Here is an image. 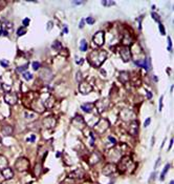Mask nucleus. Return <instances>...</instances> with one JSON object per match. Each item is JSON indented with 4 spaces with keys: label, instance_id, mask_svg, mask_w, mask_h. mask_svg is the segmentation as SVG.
Instances as JSON below:
<instances>
[{
    "label": "nucleus",
    "instance_id": "obj_1",
    "mask_svg": "<svg viewBox=\"0 0 174 184\" xmlns=\"http://www.w3.org/2000/svg\"><path fill=\"white\" fill-rule=\"evenodd\" d=\"M107 58V52L104 50H95L88 55L89 63L93 67H100Z\"/></svg>",
    "mask_w": 174,
    "mask_h": 184
},
{
    "label": "nucleus",
    "instance_id": "obj_2",
    "mask_svg": "<svg viewBox=\"0 0 174 184\" xmlns=\"http://www.w3.org/2000/svg\"><path fill=\"white\" fill-rule=\"evenodd\" d=\"M109 125H110L109 124V121L107 120V119L102 118V119H100L99 122L95 124L93 130H95L98 134H103V133H105L107 130H108Z\"/></svg>",
    "mask_w": 174,
    "mask_h": 184
},
{
    "label": "nucleus",
    "instance_id": "obj_3",
    "mask_svg": "<svg viewBox=\"0 0 174 184\" xmlns=\"http://www.w3.org/2000/svg\"><path fill=\"white\" fill-rule=\"evenodd\" d=\"M30 167V161L24 157H21L19 159H17V161L15 162V168L18 172H25Z\"/></svg>",
    "mask_w": 174,
    "mask_h": 184
},
{
    "label": "nucleus",
    "instance_id": "obj_4",
    "mask_svg": "<svg viewBox=\"0 0 174 184\" xmlns=\"http://www.w3.org/2000/svg\"><path fill=\"white\" fill-rule=\"evenodd\" d=\"M120 118L122 119L123 121H133L134 118H135V114L134 111L130 108H123L122 111H120Z\"/></svg>",
    "mask_w": 174,
    "mask_h": 184
},
{
    "label": "nucleus",
    "instance_id": "obj_5",
    "mask_svg": "<svg viewBox=\"0 0 174 184\" xmlns=\"http://www.w3.org/2000/svg\"><path fill=\"white\" fill-rule=\"evenodd\" d=\"M4 101L9 105H15L18 102V96L15 92H7L4 94Z\"/></svg>",
    "mask_w": 174,
    "mask_h": 184
},
{
    "label": "nucleus",
    "instance_id": "obj_6",
    "mask_svg": "<svg viewBox=\"0 0 174 184\" xmlns=\"http://www.w3.org/2000/svg\"><path fill=\"white\" fill-rule=\"evenodd\" d=\"M92 41H93V43H95V45L102 46L103 44H104V42H105V34H104V32H102V31H99V32L95 33V34L92 36Z\"/></svg>",
    "mask_w": 174,
    "mask_h": 184
},
{
    "label": "nucleus",
    "instance_id": "obj_7",
    "mask_svg": "<svg viewBox=\"0 0 174 184\" xmlns=\"http://www.w3.org/2000/svg\"><path fill=\"white\" fill-rule=\"evenodd\" d=\"M116 171H118L116 165L113 163H109V164H106V165L103 167L102 174L104 176H112L113 174L116 173Z\"/></svg>",
    "mask_w": 174,
    "mask_h": 184
},
{
    "label": "nucleus",
    "instance_id": "obj_8",
    "mask_svg": "<svg viewBox=\"0 0 174 184\" xmlns=\"http://www.w3.org/2000/svg\"><path fill=\"white\" fill-rule=\"evenodd\" d=\"M138 130H140V126H138V122L136 120H133L129 123L128 128H127V132L129 135L131 136H136L138 134Z\"/></svg>",
    "mask_w": 174,
    "mask_h": 184
},
{
    "label": "nucleus",
    "instance_id": "obj_9",
    "mask_svg": "<svg viewBox=\"0 0 174 184\" xmlns=\"http://www.w3.org/2000/svg\"><path fill=\"white\" fill-rule=\"evenodd\" d=\"M13 32V24L11 22H3L1 24V30H0V36H9V33Z\"/></svg>",
    "mask_w": 174,
    "mask_h": 184
},
{
    "label": "nucleus",
    "instance_id": "obj_10",
    "mask_svg": "<svg viewBox=\"0 0 174 184\" xmlns=\"http://www.w3.org/2000/svg\"><path fill=\"white\" fill-rule=\"evenodd\" d=\"M79 91L81 92L83 95H87L92 91V85L90 83H88L87 81H82L80 82L79 85Z\"/></svg>",
    "mask_w": 174,
    "mask_h": 184
},
{
    "label": "nucleus",
    "instance_id": "obj_11",
    "mask_svg": "<svg viewBox=\"0 0 174 184\" xmlns=\"http://www.w3.org/2000/svg\"><path fill=\"white\" fill-rule=\"evenodd\" d=\"M120 55L125 62L130 61V59H131V51L129 50L128 46H123L120 50Z\"/></svg>",
    "mask_w": 174,
    "mask_h": 184
},
{
    "label": "nucleus",
    "instance_id": "obj_12",
    "mask_svg": "<svg viewBox=\"0 0 174 184\" xmlns=\"http://www.w3.org/2000/svg\"><path fill=\"white\" fill-rule=\"evenodd\" d=\"M131 163V160L129 157H124L122 159H120V162H119V165L116 166L118 169H120L121 172H125L127 169V167L129 166V164Z\"/></svg>",
    "mask_w": 174,
    "mask_h": 184
},
{
    "label": "nucleus",
    "instance_id": "obj_13",
    "mask_svg": "<svg viewBox=\"0 0 174 184\" xmlns=\"http://www.w3.org/2000/svg\"><path fill=\"white\" fill-rule=\"evenodd\" d=\"M42 124L44 127H46V128H54L55 126H56L57 124V120L54 118V117H45V118L42 120Z\"/></svg>",
    "mask_w": 174,
    "mask_h": 184
},
{
    "label": "nucleus",
    "instance_id": "obj_14",
    "mask_svg": "<svg viewBox=\"0 0 174 184\" xmlns=\"http://www.w3.org/2000/svg\"><path fill=\"white\" fill-rule=\"evenodd\" d=\"M40 78L43 80V81H45V82L50 81V80L52 79V70H48V68H43L42 72H41V74H40Z\"/></svg>",
    "mask_w": 174,
    "mask_h": 184
},
{
    "label": "nucleus",
    "instance_id": "obj_15",
    "mask_svg": "<svg viewBox=\"0 0 174 184\" xmlns=\"http://www.w3.org/2000/svg\"><path fill=\"white\" fill-rule=\"evenodd\" d=\"M95 106L98 108V111L99 113H103L105 109L108 106V101L106 99H102V100H98L97 102L95 103Z\"/></svg>",
    "mask_w": 174,
    "mask_h": 184
},
{
    "label": "nucleus",
    "instance_id": "obj_16",
    "mask_svg": "<svg viewBox=\"0 0 174 184\" xmlns=\"http://www.w3.org/2000/svg\"><path fill=\"white\" fill-rule=\"evenodd\" d=\"M72 123H74V125H75L77 128H79V130H83L84 127H85V121H84L83 117L80 116V115H78L76 118H74V120H72Z\"/></svg>",
    "mask_w": 174,
    "mask_h": 184
},
{
    "label": "nucleus",
    "instance_id": "obj_17",
    "mask_svg": "<svg viewBox=\"0 0 174 184\" xmlns=\"http://www.w3.org/2000/svg\"><path fill=\"white\" fill-rule=\"evenodd\" d=\"M1 174H2L3 178L7 179V180H9V179H12V178L14 177V172H13V169L9 167H9H7V168H4V169H2V171H1Z\"/></svg>",
    "mask_w": 174,
    "mask_h": 184
},
{
    "label": "nucleus",
    "instance_id": "obj_18",
    "mask_svg": "<svg viewBox=\"0 0 174 184\" xmlns=\"http://www.w3.org/2000/svg\"><path fill=\"white\" fill-rule=\"evenodd\" d=\"M84 172L82 171L81 168H77L75 172H72V173L69 174V177L70 178H74V179H82L84 177Z\"/></svg>",
    "mask_w": 174,
    "mask_h": 184
},
{
    "label": "nucleus",
    "instance_id": "obj_19",
    "mask_svg": "<svg viewBox=\"0 0 174 184\" xmlns=\"http://www.w3.org/2000/svg\"><path fill=\"white\" fill-rule=\"evenodd\" d=\"M13 130H14L13 126H11V125H9V124H5V125H3L1 133H2L4 136H11V135L13 134Z\"/></svg>",
    "mask_w": 174,
    "mask_h": 184
},
{
    "label": "nucleus",
    "instance_id": "obj_20",
    "mask_svg": "<svg viewBox=\"0 0 174 184\" xmlns=\"http://www.w3.org/2000/svg\"><path fill=\"white\" fill-rule=\"evenodd\" d=\"M118 80L122 83H126V82L129 81V74L127 72H121L118 77Z\"/></svg>",
    "mask_w": 174,
    "mask_h": 184
},
{
    "label": "nucleus",
    "instance_id": "obj_21",
    "mask_svg": "<svg viewBox=\"0 0 174 184\" xmlns=\"http://www.w3.org/2000/svg\"><path fill=\"white\" fill-rule=\"evenodd\" d=\"M93 106L95 105L92 104V103H84V104L81 105V108L83 111H85V113H91L93 109Z\"/></svg>",
    "mask_w": 174,
    "mask_h": 184
},
{
    "label": "nucleus",
    "instance_id": "obj_22",
    "mask_svg": "<svg viewBox=\"0 0 174 184\" xmlns=\"http://www.w3.org/2000/svg\"><path fill=\"white\" fill-rule=\"evenodd\" d=\"M9 167V161L4 156H0V171Z\"/></svg>",
    "mask_w": 174,
    "mask_h": 184
},
{
    "label": "nucleus",
    "instance_id": "obj_23",
    "mask_svg": "<svg viewBox=\"0 0 174 184\" xmlns=\"http://www.w3.org/2000/svg\"><path fill=\"white\" fill-rule=\"evenodd\" d=\"M55 104V99L54 97H48L47 99H46L44 102H43V105H44V107H47V108H50V107H52V105Z\"/></svg>",
    "mask_w": 174,
    "mask_h": 184
},
{
    "label": "nucleus",
    "instance_id": "obj_24",
    "mask_svg": "<svg viewBox=\"0 0 174 184\" xmlns=\"http://www.w3.org/2000/svg\"><path fill=\"white\" fill-rule=\"evenodd\" d=\"M87 48H88V43H87V41H86L85 39H82V40L80 41V51L85 52V51H87Z\"/></svg>",
    "mask_w": 174,
    "mask_h": 184
},
{
    "label": "nucleus",
    "instance_id": "obj_25",
    "mask_svg": "<svg viewBox=\"0 0 174 184\" xmlns=\"http://www.w3.org/2000/svg\"><path fill=\"white\" fill-rule=\"evenodd\" d=\"M35 117H36V114H35L34 111H24V118L27 119V120H32Z\"/></svg>",
    "mask_w": 174,
    "mask_h": 184
},
{
    "label": "nucleus",
    "instance_id": "obj_26",
    "mask_svg": "<svg viewBox=\"0 0 174 184\" xmlns=\"http://www.w3.org/2000/svg\"><path fill=\"white\" fill-rule=\"evenodd\" d=\"M52 50H55V51H59V50H61V48H62V44H61V42H60V41H58V40L54 41V43L52 44Z\"/></svg>",
    "mask_w": 174,
    "mask_h": 184
},
{
    "label": "nucleus",
    "instance_id": "obj_27",
    "mask_svg": "<svg viewBox=\"0 0 174 184\" xmlns=\"http://www.w3.org/2000/svg\"><path fill=\"white\" fill-rule=\"evenodd\" d=\"M169 168H170V164H166V166L164 167L163 172H162V175H161V180H162V181L165 179V176H166V174L168 173V171H169Z\"/></svg>",
    "mask_w": 174,
    "mask_h": 184
},
{
    "label": "nucleus",
    "instance_id": "obj_28",
    "mask_svg": "<svg viewBox=\"0 0 174 184\" xmlns=\"http://www.w3.org/2000/svg\"><path fill=\"white\" fill-rule=\"evenodd\" d=\"M22 77L24 78L26 81H30V80L33 79V75L30 73V72H24V73L22 74Z\"/></svg>",
    "mask_w": 174,
    "mask_h": 184
},
{
    "label": "nucleus",
    "instance_id": "obj_29",
    "mask_svg": "<svg viewBox=\"0 0 174 184\" xmlns=\"http://www.w3.org/2000/svg\"><path fill=\"white\" fill-rule=\"evenodd\" d=\"M25 33H26L25 27H19L18 30H17V36H23Z\"/></svg>",
    "mask_w": 174,
    "mask_h": 184
},
{
    "label": "nucleus",
    "instance_id": "obj_30",
    "mask_svg": "<svg viewBox=\"0 0 174 184\" xmlns=\"http://www.w3.org/2000/svg\"><path fill=\"white\" fill-rule=\"evenodd\" d=\"M40 66H41V64H40V62H38V61H35L32 63V67L34 70H38L39 68H40Z\"/></svg>",
    "mask_w": 174,
    "mask_h": 184
},
{
    "label": "nucleus",
    "instance_id": "obj_31",
    "mask_svg": "<svg viewBox=\"0 0 174 184\" xmlns=\"http://www.w3.org/2000/svg\"><path fill=\"white\" fill-rule=\"evenodd\" d=\"M158 29H159V31H161V34L163 35H166V30H165V27H164V25L162 24L161 22H158Z\"/></svg>",
    "mask_w": 174,
    "mask_h": 184
},
{
    "label": "nucleus",
    "instance_id": "obj_32",
    "mask_svg": "<svg viewBox=\"0 0 174 184\" xmlns=\"http://www.w3.org/2000/svg\"><path fill=\"white\" fill-rule=\"evenodd\" d=\"M27 67H28V66L26 65V64H25V65H22V66H20V67H17V72H19V73H21V72H23V73H24L25 70H27Z\"/></svg>",
    "mask_w": 174,
    "mask_h": 184
},
{
    "label": "nucleus",
    "instance_id": "obj_33",
    "mask_svg": "<svg viewBox=\"0 0 174 184\" xmlns=\"http://www.w3.org/2000/svg\"><path fill=\"white\" fill-rule=\"evenodd\" d=\"M163 100H164V96H162L159 98V103H158V111H162V109H163Z\"/></svg>",
    "mask_w": 174,
    "mask_h": 184
},
{
    "label": "nucleus",
    "instance_id": "obj_34",
    "mask_svg": "<svg viewBox=\"0 0 174 184\" xmlns=\"http://www.w3.org/2000/svg\"><path fill=\"white\" fill-rule=\"evenodd\" d=\"M151 16H152V18H153L154 20L157 21V22H159V16H158L157 14L154 13V12H152V13H151Z\"/></svg>",
    "mask_w": 174,
    "mask_h": 184
},
{
    "label": "nucleus",
    "instance_id": "obj_35",
    "mask_svg": "<svg viewBox=\"0 0 174 184\" xmlns=\"http://www.w3.org/2000/svg\"><path fill=\"white\" fill-rule=\"evenodd\" d=\"M86 22L88 23V24H93L95 23V18L93 17H87L86 18Z\"/></svg>",
    "mask_w": 174,
    "mask_h": 184
},
{
    "label": "nucleus",
    "instance_id": "obj_36",
    "mask_svg": "<svg viewBox=\"0 0 174 184\" xmlns=\"http://www.w3.org/2000/svg\"><path fill=\"white\" fill-rule=\"evenodd\" d=\"M168 51H169V52H172V41L170 37H168Z\"/></svg>",
    "mask_w": 174,
    "mask_h": 184
},
{
    "label": "nucleus",
    "instance_id": "obj_37",
    "mask_svg": "<svg viewBox=\"0 0 174 184\" xmlns=\"http://www.w3.org/2000/svg\"><path fill=\"white\" fill-rule=\"evenodd\" d=\"M0 64L3 66V67H7L9 66V61H7V60L2 59V60H0Z\"/></svg>",
    "mask_w": 174,
    "mask_h": 184
},
{
    "label": "nucleus",
    "instance_id": "obj_38",
    "mask_svg": "<svg viewBox=\"0 0 174 184\" xmlns=\"http://www.w3.org/2000/svg\"><path fill=\"white\" fill-rule=\"evenodd\" d=\"M84 62V58H80V57H76V63L81 65L82 63Z\"/></svg>",
    "mask_w": 174,
    "mask_h": 184
},
{
    "label": "nucleus",
    "instance_id": "obj_39",
    "mask_svg": "<svg viewBox=\"0 0 174 184\" xmlns=\"http://www.w3.org/2000/svg\"><path fill=\"white\" fill-rule=\"evenodd\" d=\"M77 77H76V79H77V81L78 82H82V73L81 72H78L77 73Z\"/></svg>",
    "mask_w": 174,
    "mask_h": 184
},
{
    "label": "nucleus",
    "instance_id": "obj_40",
    "mask_svg": "<svg viewBox=\"0 0 174 184\" xmlns=\"http://www.w3.org/2000/svg\"><path fill=\"white\" fill-rule=\"evenodd\" d=\"M102 4L103 5H113V4H115V2L114 1H103Z\"/></svg>",
    "mask_w": 174,
    "mask_h": 184
},
{
    "label": "nucleus",
    "instance_id": "obj_41",
    "mask_svg": "<svg viewBox=\"0 0 174 184\" xmlns=\"http://www.w3.org/2000/svg\"><path fill=\"white\" fill-rule=\"evenodd\" d=\"M150 122H151V119H150V118H147V119H146V120H145L144 126H145V127H148V126H149V124H150Z\"/></svg>",
    "mask_w": 174,
    "mask_h": 184
},
{
    "label": "nucleus",
    "instance_id": "obj_42",
    "mask_svg": "<svg viewBox=\"0 0 174 184\" xmlns=\"http://www.w3.org/2000/svg\"><path fill=\"white\" fill-rule=\"evenodd\" d=\"M22 23H23V25H24V26H27V25L30 24V19H28V18H25V19H23Z\"/></svg>",
    "mask_w": 174,
    "mask_h": 184
},
{
    "label": "nucleus",
    "instance_id": "obj_43",
    "mask_svg": "<svg viewBox=\"0 0 174 184\" xmlns=\"http://www.w3.org/2000/svg\"><path fill=\"white\" fill-rule=\"evenodd\" d=\"M35 140H36V136H35V135H34V134H33V135H32V136H31V137H30V138L27 139V141H28V142H30V141H31V142H34V141H35Z\"/></svg>",
    "mask_w": 174,
    "mask_h": 184
},
{
    "label": "nucleus",
    "instance_id": "obj_44",
    "mask_svg": "<svg viewBox=\"0 0 174 184\" xmlns=\"http://www.w3.org/2000/svg\"><path fill=\"white\" fill-rule=\"evenodd\" d=\"M90 138H91V140H90V144H91V145H93V144H95V136H93L92 133H90Z\"/></svg>",
    "mask_w": 174,
    "mask_h": 184
},
{
    "label": "nucleus",
    "instance_id": "obj_45",
    "mask_svg": "<svg viewBox=\"0 0 174 184\" xmlns=\"http://www.w3.org/2000/svg\"><path fill=\"white\" fill-rule=\"evenodd\" d=\"M46 29H47V31H50V30H52V21H50V22L47 23V27H46Z\"/></svg>",
    "mask_w": 174,
    "mask_h": 184
},
{
    "label": "nucleus",
    "instance_id": "obj_46",
    "mask_svg": "<svg viewBox=\"0 0 174 184\" xmlns=\"http://www.w3.org/2000/svg\"><path fill=\"white\" fill-rule=\"evenodd\" d=\"M84 23H85V20H84V19H81V21H80V25H79L80 29H83Z\"/></svg>",
    "mask_w": 174,
    "mask_h": 184
},
{
    "label": "nucleus",
    "instance_id": "obj_47",
    "mask_svg": "<svg viewBox=\"0 0 174 184\" xmlns=\"http://www.w3.org/2000/svg\"><path fill=\"white\" fill-rule=\"evenodd\" d=\"M108 139H109V140L111 141V142H112L113 144H115V143H116V140H115V139L113 138L112 136H109V137H108Z\"/></svg>",
    "mask_w": 174,
    "mask_h": 184
},
{
    "label": "nucleus",
    "instance_id": "obj_48",
    "mask_svg": "<svg viewBox=\"0 0 174 184\" xmlns=\"http://www.w3.org/2000/svg\"><path fill=\"white\" fill-rule=\"evenodd\" d=\"M84 1H72V4H76V5H79V4H83Z\"/></svg>",
    "mask_w": 174,
    "mask_h": 184
},
{
    "label": "nucleus",
    "instance_id": "obj_49",
    "mask_svg": "<svg viewBox=\"0 0 174 184\" xmlns=\"http://www.w3.org/2000/svg\"><path fill=\"white\" fill-rule=\"evenodd\" d=\"M68 33V27L66 26V25H64L63 26V34H67Z\"/></svg>",
    "mask_w": 174,
    "mask_h": 184
},
{
    "label": "nucleus",
    "instance_id": "obj_50",
    "mask_svg": "<svg viewBox=\"0 0 174 184\" xmlns=\"http://www.w3.org/2000/svg\"><path fill=\"white\" fill-rule=\"evenodd\" d=\"M147 98L148 99H151L152 98V93H150V92L147 91Z\"/></svg>",
    "mask_w": 174,
    "mask_h": 184
},
{
    "label": "nucleus",
    "instance_id": "obj_51",
    "mask_svg": "<svg viewBox=\"0 0 174 184\" xmlns=\"http://www.w3.org/2000/svg\"><path fill=\"white\" fill-rule=\"evenodd\" d=\"M172 145H173V139H171V141H170V145H169V150L172 147Z\"/></svg>",
    "mask_w": 174,
    "mask_h": 184
},
{
    "label": "nucleus",
    "instance_id": "obj_52",
    "mask_svg": "<svg viewBox=\"0 0 174 184\" xmlns=\"http://www.w3.org/2000/svg\"><path fill=\"white\" fill-rule=\"evenodd\" d=\"M169 184H174V182L173 181H170V183Z\"/></svg>",
    "mask_w": 174,
    "mask_h": 184
}]
</instances>
